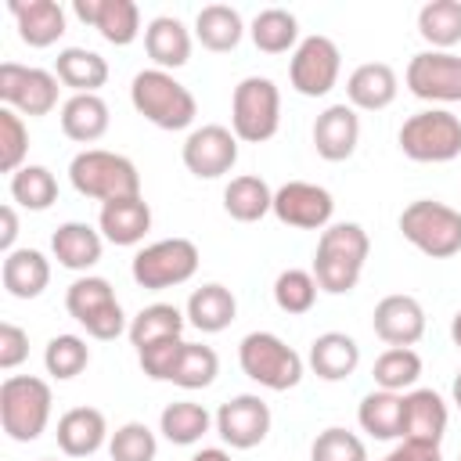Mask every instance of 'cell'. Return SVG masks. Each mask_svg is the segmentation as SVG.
<instances>
[{
    "instance_id": "cell-1",
    "label": "cell",
    "mask_w": 461,
    "mask_h": 461,
    "mask_svg": "<svg viewBox=\"0 0 461 461\" xmlns=\"http://www.w3.org/2000/svg\"><path fill=\"white\" fill-rule=\"evenodd\" d=\"M371 252V238L360 223H331L317 238L313 252V277L317 288L328 295H349L364 274Z\"/></svg>"
},
{
    "instance_id": "cell-2",
    "label": "cell",
    "mask_w": 461,
    "mask_h": 461,
    "mask_svg": "<svg viewBox=\"0 0 461 461\" xmlns=\"http://www.w3.org/2000/svg\"><path fill=\"white\" fill-rule=\"evenodd\" d=\"M130 104L137 108V115H144L151 126L158 130H187L194 126V115H198V101L194 94L173 76V72H162V68H140L130 83Z\"/></svg>"
},
{
    "instance_id": "cell-3",
    "label": "cell",
    "mask_w": 461,
    "mask_h": 461,
    "mask_svg": "<svg viewBox=\"0 0 461 461\" xmlns=\"http://www.w3.org/2000/svg\"><path fill=\"white\" fill-rule=\"evenodd\" d=\"M68 180L83 198L94 202H115V198H133L140 194V173L137 166L108 148H83L68 162Z\"/></svg>"
},
{
    "instance_id": "cell-4",
    "label": "cell",
    "mask_w": 461,
    "mask_h": 461,
    "mask_svg": "<svg viewBox=\"0 0 461 461\" xmlns=\"http://www.w3.org/2000/svg\"><path fill=\"white\" fill-rule=\"evenodd\" d=\"M54 393L36 375H7L0 382V429L14 443H32L47 432Z\"/></svg>"
},
{
    "instance_id": "cell-5",
    "label": "cell",
    "mask_w": 461,
    "mask_h": 461,
    "mask_svg": "<svg viewBox=\"0 0 461 461\" xmlns=\"http://www.w3.org/2000/svg\"><path fill=\"white\" fill-rule=\"evenodd\" d=\"M238 364H241L245 378H252L256 385H263L270 393L295 389L306 371V360L274 331H249L238 342Z\"/></svg>"
},
{
    "instance_id": "cell-6",
    "label": "cell",
    "mask_w": 461,
    "mask_h": 461,
    "mask_svg": "<svg viewBox=\"0 0 461 461\" xmlns=\"http://www.w3.org/2000/svg\"><path fill=\"white\" fill-rule=\"evenodd\" d=\"M400 234L421 256L450 259L461 252V209L436 198H414L400 212Z\"/></svg>"
},
{
    "instance_id": "cell-7",
    "label": "cell",
    "mask_w": 461,
    "mask_h": 461,
    "mask_svg": "<svg viewBox=\"0 0 461 461\" xmlns=\"http://www.w3.org/2000/svg\"><path fill=\"white\" fill-rule=\"evenodd\" d=\"M65 310L97 342H112L122 331H130L126 313H122V303L115 299V288H112L108 277H97V274L76 277L68 285V292H65Z\"/></svg>"
},
{
    "instance_id": "cell-8",
    "label": "cell",
    "mask_w": 461,
    "mask_h": 461,
    "mask_svg": "<svg viewBox=\"0 0 461 461\" xmlns=\"http://www.w3.org/2000/svg\"><path fill=\"white\" fill-rule=\"evenodd\" d=\"M230 130L245 144H263L281 130V90L270 76H245L234 86Z\"/></svg>"
},
{
    "instance_id": "cell-9",
    "label": "cell",
    "mask_w": 461,
    "mask_h": 461,
    "mask_svg": "<svg viewBox=\"0 0 461 461\" xmlns=\"http://www.w3.org/2000/svg\"><path fill=\"white\" fill-rule=\"evenodd\" d=\"M411 162H454L461 155V119L450 108H425L403 119L396 133Z\"/></svg>"
},
{
    "instance_id": "cell-10",
    "label": "cell",
    "mask_w": 461,
    "mask_h": 461,
    "mask_svg": "<svg viewBox=\"0 0 461 461\" xmlns=\"http://www.w3.org/2000/svg\"><path fill=\"white\" fill-rule=\"evenodd\" d=\"M198 263H202V256H198V245L191 238H162V241H151V245L137 249V256L130 263V274H133L137 288L166 292V288H176V285L191 281Z\"/></svg>"
},
{
    "instance_id": "cell-11",
    "label": "cell",
    "mask_w": 461,
    "mask_h": 461,
    "mask_svg": "<svg viewBox=\"0 0 461 461\" xmlns=\"http://www.w3.org/2000/svg\"><path fill=\"white\" fill-rule=\"evenodd\" d=\"M339 72H342V50L324 32L303 36L299 47L292 50L288 83L303 97H324V94H331L335 83H339Z\"/></svg>"
},
{
    "instance_id": "cell-12",
    "label": "cell",
    "mask_w": 461,
    "mask_h": 461,
    "mask_svg": "<svg viewBox=\"0 0 461 461\" xmlns=\"http://www.w3.org/2000/svg\"><path fill=\"white\" fill-rule=\"evenodd\" d=\"M61 79L47 68L36 65H18V61H4L0 65V101L4 108H14L18 115L40 119L50 115L58 108V86Z\"/></svg>"
},
{
    "instance_id": "cell-13",
    "label": "cell",
    "mask_w": 461,
    "mask_h": 461,
    "mask_svg": "<svg viewBox=\"0 0 461 461\" xmlns=\"http://www.w3.org/2000/svg\"><path fill=\"white\" fill-rule=\"evenodd\" d=\"M403 83L421 101L454 104L461 101V58L454 50H418L407 61Z\"/></svg>"
},
{
    "instance_id": "cell-14",
    "label": "cell",
    "mask_w": 461,
    "mask_h": 461,
    "mask_svg": "<svg viewBox=\"0 0 461 461\" xmlns=\"http://www.w3.org/2000/svg\"><path fill=\"white\" fill-rule=\"evenodd\" d=\"M238 137L230 126H220V122H205V126H194L187 137H184V148H180V158L187 166L191 176L198 180H216L223 173L234 169L238 162Z\"/></svg>"
},
{
    "instance_id": "cell-15",
    "label": "cell",
    "mask_w": 461,
    "mask_h": 461,
    "mask_svg": "<svg viewBox=\"0 0 461 461\" xmlns=\"http://www.w3.org/2000/svg\"><path fill=\"white\" fill-rule=\"evenodd\" d=\"M274 216L285 227H295V230H324V227H331L335 198L321 184L288 180L274 191Z\"/></svg>"
},
{
    "instance_id": "cell-16",
    "label": "cell",
    "mask_w": 461,
    "mask_h": 461,
    "mask_svg": "<svg viewBox=\"0 0 461 461\" xmlns=\"http://www.w3.org/2000/svg\"><path fill=\"white\" fill-rule=\"evenodd\" d=\"M216 418V436L230 447V450H252L267 439L270 432V407L263 396L256 393H238L230 396L227 403H220V411L212 414Z\"/></svg>"
},
{
    "instance_id": "cell-17",
    "label": "cell",
    "mask_w": 461,
    "mask_h": 461,
    "mask_svg": "<svg viewBox=\"0 0 461 461\" xmlns=\"http://www.w3.org/2000/svg\"><path fill=\"white\" fill-rule=\"evenodd\" d=\"M371 328L385 346H414L425 335V306L407 292H393L375 303Z\"/></svg>"
},
{
    "instance_id": "cell-18",
    "label": "cell",
    "mask_w": 461,
    "mask_h": 461,
    "mask_svg": "<svg viewBox=\"0 0 461 461\" xmlns=\"http://www.w3.org/2000/svg\"><path fill=\"white\" fill-rule=\"evenodd\" d=\"M72 11L83 25H94L112 47H130L140 36V7L133 0H76Z\"/></svg>"
},
{
    "instance_id": "cell-19",
    "label": "cell",
    "mask_w": 461,
    "mask_h": 461,
    "mask_svg": "<svg viewBox=\"0 0 461 461\" xmlns=\"http://www.w3.org/2000/svg\"><path fill=\"white\" fill-rule=\"evenodd\" d=\"M360 144V115L353 104H328L313 119V148L324 162H346Z\"/></svg>"
},
{
    "instance_id": "cell-20",
    "label": "cell",
    "mask_w": 461,
    "mask_h": 461,
    "mask_svg": "<svg viewBox=\"0 0 461 461\" xmlns=\"http://www.w3.org/2000/svg\"><path fill=\"white\" fill-rule=\"evenodd\" d=\"M396 94H400V76L385 61H364L346 79V104H353L357 112H382L396 101Z\"/></svg>"
},
{
    "instance_id": "cell-21",
    "label": "cell",
    "mask_w": 461,
    "mask_h": 461,
    "mask_svg": "<svg viewBox=\"0 0 461 461\" xmlns=\"http://www.w3.org/2000/svg\"><path fill=\"white\" fill-rule=\"evenodd\" d=\"M447 400L436 389H411L403 393V425H400V439H418V443H436L447 436Z\"/></svg>"
},
{
    "instance_id": "cell-22",
    "label": "cell",
    "mask_w": 461,
    "mask_h": 461,
    "mask_svg": "<svg viewBox=\"0 0 461 461\" xmlns=\"http://www.w3.org/2000/svg\"><path fill=\"white\" fill-rule=\"evenodd\" d=\"M50 252L54 259L65 267V270H76V274H86L90 267L101 263V252H104V234L83 220H65L58 223V230L50 234Z\"/></svg>"
},
{
    "instance_id": "cell-23",
    "label": "cell",
    "mask_w": 461,
    "mask_h": 461,
    "mask_svg": "<svg viewBox=\"0 0 461 461\" xmlns=\"http://www.w3.org/2000/svg\"><path fill=\"white\" fill-rule=\"evenodd\" d=\"M58 447L65 457H90L97 454L112 432H108V421L97 407H68L61 418H58Z\"/></svg>"
},
{
    "instance_id": "cell-24",
    "label": "cell",
    "mask_w": 461,
    "mask_h": 461,
    "mask_svg": "<svg viewBox=\"0 0 461 461\" xmlns=\"http://www.w3.org/2000/svg\"><path fill=\"white\" fill-rule=\"evenodd\" d=\"M97 230L104 234V241L112 245H140L144 234L151 230V205L133 194V198H115V202H104L101 212H97Z\"/></svg>"
},
{
    "instance_id": "cell-25",
    "label": "cell",
    "mask_w": 461,
    "mask_h": 461,
    "mask_svg": "<svg viewBox=\"0 0 461 461\" xmlns=\"http://www.w3.org/2000/svg\"><path fill=\"white\" fill-rule=\"evenodd\" d=\"M7 11L14 14L18 36L29 47H50L65 36V7L58 0H11Z\"/></svg>"
},
{
    "instance_id": "cell-26",
    "label": "cell",
    "mask_w": 461,
    "mask_h": 461,
    "mask_svg": "<svg viewBox=\"0 0 461 461\" xmlns=\"http://www.w3.org/2000/svg\"><path fill=\"white\" fill-rule=\"evenodd\" d=\"M306 364L321 382H342L360 367V346L346 331H324L310 342Z\"/></svg>"
},
{
    "instance_id": "cell-27",
    "label": "cell",
    "mask_w": 461,
    "mask_h": 461,
    "mask_svg": "<svg viewBox=\"0 0 461 461\" xmlns=\"http://www.w3.org/2000/svg\"><path fill=\"white\" fill-rule=\"evenodd\" d=\"M144 50L162 72L184 68L191 61V29L173 14H158L144 29Z\"/></svg>"
},
{
    "instance_id": "cell-28",
    "label": "cell",
    "mask_w": 461,
    "mask_h": 461,
    "mask_svg": "<svg viewBox=\"0 0 461 461\" xmlns=\"http://www.w3.org/2000/svg\"><path fill=\"white\" fill-rule=\"evenodd\" d=\"M184 317H187V324L198 328L202 335H216V331H223V328L234 324V317H238V299H234V292H230L227 285L209 281V285H202V288H194V292L187 295Z\"/></svg>"
},
{
    "instance_id": "cell-29",
    "label": "cell",
    "mask_w": 461,
    "mask_h": 461,
    "mask_svg": "<svg viewBox=\"0 0 461 461\" xmlns=\"http://www.w3.org/2000/svg\"><path fill=\"white\" fill-rule=\"evenodd\" d=\"M0 281L11 299H36L50 285V259L40 249H14L0 263Z\"/></svg>"
},
{
    "instance_id": "cell-30",
    "label": "cell",
    "mask_w": 461,
    "mask_h": 461,
    "mask_svg": "<svg viewBox=\"0 0 461 461\" xmlns=\"http://www.w3.org/2000/svg\"><path fill=\"white\" fill-rule=\"evenodd\" d=\"M61 133L76 144H94L108 133V122H112V112H108V101L101 94H72L61 112Z\"/></svg>"
},
{
    "instance_id": "cell-31",
    "label": "cell",
    "mask_w": 461,
    "mask_h": 461,
    "mask_svg": "<svg viewBox=\"0 0 461 461\" xmlns=\"http://www.w3.org/2000/svg\"><path fill=\"white\" fill-rule=\"evenodd\" d=\"M54 76L72 94H97L108 83V61L90 47H65L54 58Z\"/></svg>"
},
{
    "instance_id": "cell-32",
    "label": "cell",
    "mask_w": 461,
    "mask_h": 461,
    "mask_svg": "<svg viewBox=\"0 0 461 461\" xmlns=\"http://www.w3.org/2000/svg\"><path fill=\"white\" fill-rule=\"evenodd\" d=\"M241 36H245V22L230 4H205L194 14V40L212 54L234 50Z\"/></svg>"
},
{
    "instance_id": "cell-33",
    "label": "cell",
    "mask_w": 461,
    "mask_h": 461,
    "mask_svg": "<svg viewBox=\"0 0 461 461\" xmlns=\"http://www.w3.org/2000/svg\"><path fill=\"white\" fill-rule=\"evenodd\" d=\"M223 209L230 220L238 223H256L263 220L267 212H274V191L263 176L256 173H241V176H230V184L223 187Z\"/></svg>"
},
{
    "instance_id": "cell-34",
    "label": "cell",
    "mask_w": 461,
    "mask_h": 461,
    "mask_svg": "<svg viewBox=\"0 0 461 461\" xmlns=\"http://www.w3.org/2000/svg\"><path fill=\"white\" fill-rule=\"evenodd\" d=\"M184 328H187V317L184 310H176L173 303H151L144 306L133 321H130V342L140 349L155 346V342H166V339H184Z\"/></svg>"
},
{
    "instance_id": "cell-35",
    "label": "cell",
    "mask_w": 461,
    "mask_h": 461,
    "mask_svg": "<svg viewBox=\"0 0 461 461\" xmlns=\"http://www.w3.org/2000/svg\"><path fill=\"white\" fill-rule=\"evenodd\" d=\"M357 421L371 439H400V425H403V393H389V389H375L360 400L357 407Z\"/></svg>"
},
{
    "instance_id": "cell-36",
    "label": "cell",
    "mask_w": 461,
    "mask_h": 461,
    "mask_svg": "<svg viewBox=\"0 0 461 461\" xmlns=\"http://www.w3.org/2000/svg\"><path fill=\"white\" fill-rule=\"evenodd\" d=\"M212 425H216V418H212L202 403H194V400L166 403L162 414H158V432H162L169 443H176V447L198 443Z\"/></svg>"
},
{
    "instance_id": "cell-37",
    "label": "cell",
    "mask_w": 461,
    "mask_h": 461,
    "mask_svg": "<svg viewBox=\"0 0 461 461\" xmlns=\"http://www.w3.org/2000/svg\"><path fill=\"white\" fill-rule=\"evenodd\" d=\"M249 36L256 43V50L263 54H285V50H295L299 47V18L285 7H263L252 25H249Z\"/></svg>"
},
{
    "instance_id": "cell-38",
    "label": "cell",
    "mask_w": 461,
    "mask_h": 461,
    "mask_svg": "<svg viewBox=\"0 0 461 461\" xmlns=\"http://www.w3.org/2000/svg\"><path fill=\"white\" fill-rule=\"evenodd\" d=\"M418 36L432 50H450L461 43V0H429L418 11Z\"/></svg>"
},
{
    "instance_id": "cell-39",
    "label": "cell",
    "mask_w": 461,
    "mask_h": 461,
    "mask_svg": "<svg viewBox=\"0 0 461 461\" xmlns=\"http://www.w3.org/2000/svg\"><path fill=\"white\" fill-rule=\"evenodd\" d=\"M220 375V357L212 346L205 342H184L176 360H173V371H169V382L180 385V389H205L212 385Z\"/></svg>"
},
{
    "instance_id": "cell-40",
    "label": "cell",
    "mask_w": 461,
    "mask_h": 461,
    "mask_svg": "<svg viewBox=\"0 0 461 461\" xmlns=\"http://www.w3.org/2000/svg\"><path fill=\"white\" fill-rule=\"evenodd\" d=\"M371 378H375L378 389L411 393L414 382L421 378V357L411 346H389L385 353H378V360L371 367Z\"/></svg>"
},
{
    "instance_id": "cell-41",
    "label": "cell",
    "mask_w": 461,
    "mask_h": 461,
    "mask_svg": "<svg viewBox=\"0 0 461 461\" xmlns=\"http://www.w3.org/2000/svg\"><path fill=\"white\" fill-rule=\"evenodd\" d=\"M11 198H14V205H22L29 212H43L58 202V176L47 166H29L25 162L11 176Z\"/></svg>"
},
{
    "instance_id": "cell-42",
    "label": "cell",
    "mask_w": 461,
    "mask_h": 461,
    "mask_svg": "<svg viewBox=\"0 0 461 461\" xmlns=\"http://www.w3.org/2000/svg\"><path fill=\"white\" fill-rule=\"evenodd\" d=\"M317 292H321V288H317L313 270L288 267V270H281V274L274 277V303H277V310L288 313V317L310 313L313 303H317Z\"/></svg>"
},
{
    "instance_id": "cell-43",
    "label": "cell",
    "mask_w": 461,
    "mask_h": 461,
    "mask_svg": "<svg viewBox=\"0 0 461 461\" xmlns=\"http://www.w3.org/2000/svg\"><path fill=\"white\" fill-rule=\"evenodd\" d=\"M86 364H90V346H86V339H79V335H72V331L54 335V339L47 342V349H43V367H47V375L58 378V382H68V378L83 375Z\"/></svg>"
},
{
    "instance_id": "cell-44",
    "label": "cell",
    "mask_w": 461,
    "mask_h": 461,
    "mask_svg": "<svg viewBox=\"0 0 461 461\" xmlns=\"http://www.w3.org/2000/svg\"><path fill=\"white\" fill-rule=\"evenodd\" d=\"M155 454H158V439L144 421H126L108 439L112 461H155Z\"/></svg>"
},
{
    "instance_id": "cell-45",
    "label": "cell",
    "mask_w": 461,
    "mask_h": 461,
    "mask_svg": "<svg viewBox=\"0 0 461 461\" xmlns=\"http://www.w3.org/2000/svg\"><path fill=\"white\" fill-rule=\"evenodd\" d=\"M29 155V126L14 108H0V173H18Z\"/></svg>"
},
{
    "instance_id": "cell-46",
    "label": "cell",
    "mask_w": 461,
    "mask_h": 461,
    "mask_svg": "<svg viewBox=\"0 0 461 461\" xmlns=\"http://www.w3.org/2000/svg\"><path fill=\"white\" fill-rule=\"evenodd\" d=\"M310 461H367V447L357 432L331 425L310 443Z\"/></svg>"
},
{
    "instance_id": "cell-47",
    "label": "cell",
    "mask_w": 461,
    "mask_h": 461,
    "mask_svg": "<svg viewBox=\"0 0 461 461\" xmlns=\"http://www.w3.org/2000/svg\"><path fill=\"white\" fill-rule=\"evenodd\" d=\"M180 346H184V339H166V342H155V346L140 349L137 353L140 371L148 378H155V382H169V371H173V360H176Z\"/></svg>"
},
{
    "instance_id": "cell-48",
    "label": "cell",
    "mask_w": 461,
    "mask_h": 461,
    "mask_svg": "<svg viewBox=\"0 0 461 461\" xmlns=\"http://www.w3.org/2000/svg\"><path fill=\"white\" fill-rule=\"evenodd\" d=\"M25 357H29V331L14 321H4L0 324V367L14 371Z\"/></svg>"
},
{
    "instance_id": "cell-49",
    "label": "cell",
    "mask_w": 461,
    "mask_h": 461,
    "mask_svg": "<svg viewBox=\"0 0 461 461\" xmlns=\"http://www.w3.org/2000/svg\"><path fill=\"white\" fill-rule=\"evenodd\" d=\"M382 461H443L436 443H418V439H400Z\"/></svg>"
},
{
    "instance_id": "cell-50",
    "label": "cell",
    "mask_w": 461,
    "mask_h": 461,
    "mask_svg": "<svg viewBox=\"0 0 461 461\" xmlns=\"http://www.w3.org/2000/svg\"><path fill=\"white\" fill-rule=\"evenodd\" d=\"M14 241H18V212H14V205H4L0 209V249H4V256L14 252Z\"/></svg>"
},
{
    "instance_id": "cell-51",
    "label": "cell",
    "mask_w": 461,
    "mask_h": 461,
    "mask_svg": "<svg viewBox=\"0 0 461 461\" xmlns=\"http://www.w3.org/2000/svg\"><path fill=\"white\" fill-rule=\"evenodd\" d=\"M191 461H230V454H227L223 447H202Z\"/></svg>"
},
{
    "instance_id": "cell-52",
    "label": "cell",
    "mask_w": 461,
    "mask_h": 461,
    "mask_svg": "<svg viewBox=\"0 0 461 461\" xmlns=\"http://www.w3.org/2000/svg\"><path fill=\"white\" fill-rule=\"evenodd\" d=\"M450 339H454V346L461 349V310H457L454 321H450Z\"/></svg>"
},
{
    "instance_id": "cell-53",
    "label": "cell",
    "mask_w": 461,
    "mask_h": 461,
    "mask_svg": "<svg viewBox=\"0 0 461 461\" xmlns=\"http://www.w3.org/2000/svg\"><path fill=\"white\" fill-rule=\"evenodd\" d=\"M450 396H454V407L461 411V371L454 375V385H450Z\"/></svg>"
},
{
    "instance_id": "cell-54",
    "label": "cell",
    "mask_w": 461,
    "mask_h": 461,
    "mask_svg": "<svg viewBox=\"0 0 461 461\" xmlns=\"http://www.w3.org/2000/svg\"><path fill=\"white\" fill-rule=\"evenodd\" d=\"M40 461H54V457H40Z\"/></svg>"
},
{
    "instance_id": "cell-55",
    "label": "cell",
    "mask_w": 461,
    "mask_h": 461,
    "mask_svg": "<svg viewBox=\"0 0 461 461\" xmlns=\"http://www.w3.org/2000/svg\"><path fill=\"white\" fill-rule=\"evenodd\" d=\"M457 461H461V454H457Z\"/></svg>"
}]
</instances>
